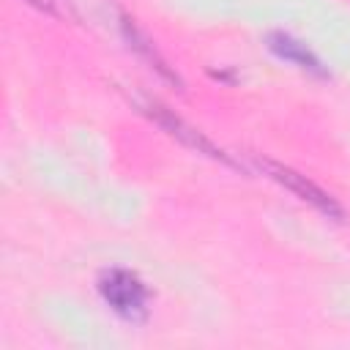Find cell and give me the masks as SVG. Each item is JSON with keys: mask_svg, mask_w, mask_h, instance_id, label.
<instances>
[{"mask_svg": "<svg viewBox=\"0 0 350 350\" xmlns=\"http://www.w3.org/2000/svg\"><path fill=\"white\" fill-rule=\"evenodd\" d=\"M271 49L276 52V55H282L284 60H293V63H298L301 68H306V71H314V74H323V68H320V63L298 44V41H293L290 36H282V33H273L271 38Z\"/></svg>", "mask_w": 350, "mask_h": 350, "instance_id": "cell-5", "label": "cell"}, {"mask_svg": "<svg viewBox=\"0 0 350 350\" xmlns=\"http://www.w3.org/2000/svg\"><path fill=\"white\" fill-rule=\"evenodd\" d=\"M260 167L265 170L268 178H273L279 186H284L287 191H293L298 200L309 202L312 208H317L328 219H342L345 216V211L339 208V202L328 191H323L317 183H312L306 175H301V172H295V170H290V167H284L279 161H271V159H260Z\"/></svg>", "mask_w": 350, "mask_h": 350, "instance_id": "cell-1", "label": "cell"}, {"mask_svg": "<svg viewBox=\"0 0 350 350\" xmlns=\"http://www.w3.org/2000/svg\"><path fill=\"white\" fill-rule=\"evenodd\" d=\"M120 27H123L126 41H129V44H131V46H134V49H137V52H139V55H142V57L150 63V68H156V71H159L164 79H170V82H175V85H180L178 74H175V71H172V68L164 63V57H161V55L153 49V44H150V41H148V36H145V33H142V30L134 25V19L123 16V19H120Z\"/></svg>", "mask_w": 350, "mask_h": 350, "instance_id": "cell-4", "label": "cell"}, {"mask_svg": "<svg viewBox=\"0 0 350 350\" xmlns=\"http://www.w3.org/2000/svg\"><path fill=\"white\" fill-rule=\"evenodd\" d=\"M30 5H36L38 11H46V14H52V16H57V8L52 5V0H27Z\"/></svg>", "mask_w": 350, "mask_h": 350, "instance_id": "cell-6", "label": "cell"}, {"mask_svg": "<svg viewBox=\"0 0 350 350\" xmlns=\"http://www.w3.org/2000/svg\"><path fill=\"white\" fill-rule=\"evenodd\" d=\"M98 290L104 295V301L123 317H139L145 314V301H148V290L145 284L129 273V271H107L98 279Z\"/></svg>", "mask_w": 350, "mask_h": 350, "instance_id": "cell-3", "label": "cell"}, {"mask_svg": "<svg viewBox=\"0 0 350 350\" xmlns=\"http://www.w3.org/2000/svg\"><path fill=\"white\" fill-rule=\"evenodd\" d=\"M142 107V112L148 115V118H153L164 131H170L175 139H180L183 145H189V148H194L197 153H205V156H211V159H216V161H224V164H230V167H235V170H241V164L238 161H232L221 148H216L202 131H197L194 126H189L183 118H178L172 109H167L164 104H159V101H142L139 104Z\"/></svg>", "mask_w": 350, "mask_h": 350, "instance_id": "cell-2", "label": "cell"}]
</instances>
